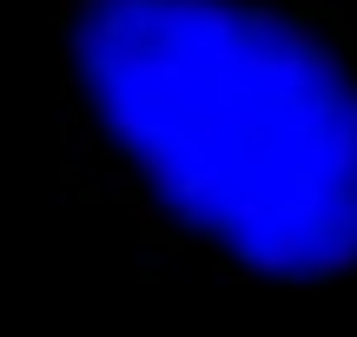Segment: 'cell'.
Wrapping results in <instances>:
<instances>
[{
    "instance_id": "obj_1",
    "label": "cell",
    "mask_w": 357,
    "mask_h": 337,
    "mask_svg": "<svg viewBox=\"0 0 357 337\" xmlns=\"http://www.w3.org/2000/svg\"><path fill=\"white\" fill-rule=\"evenodd\" d=\"M73 185L265 285H357V26L324 0H60Z\"/></svg>"
}]
</instances>
